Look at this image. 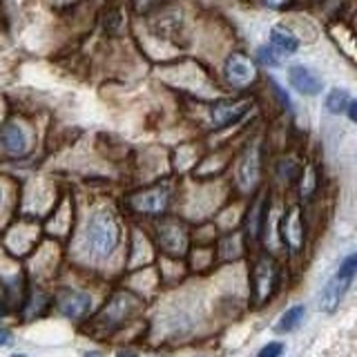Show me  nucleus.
<instances>
[{
  "label": "nucleus",
  "instance_id": "1",
  "mask_svg": "<svg viewBox=\"0 0 357 357\" xmlns=\"http://www.w3.org/2000/svg\"><path fill=\"white\" fill-rule=\"evenodd\" d=\"M119 223L105 210L94 212L87 221V245L96 257H107L119 245Z\"/></svg>",
  "mask_w": 357,
  "mask_h": 357
},
{
  "label": "nucleus",
  "instance_id": "2",
  "mask_svg": "<svg viewBox=\"0 0 357 357\" xmlns=\"http://www.w3.org/2000/svg\"><path fill=\"white\" fill-rule=\"evenodd\" d=\"M355 275H357V255H351V257H346L344 264L340 266V271L335 273V277L328 282V286L324 288V295L319 301L324 312H333L340 306V301L346 295V290L351 288Z\"/></svg>",
  "mask_w": 357,
  "mask_h": 357
},
{
  "label": "nucleus",
  "instance_id": "3",
  "mask_svg": "<svg viewBox=\"0 0 357 357\" xmlns=\"http://www.w3.org/2000/svg\"><path fill=\"white\" fill-rule=\"evenodd\" d=\"M290 85H293L299 94H306V96H315L321 92V87H324V81L321 78L308 70V67L304 65H295V67H290Z\"/></svg>",
  "mask_w": 357,
  "mask_h": 357
},
{
  "label": "nucleus",
  "instance_id": "4",
  "mask_svg": "<svg viewBox=\"0 0 357 357\" xmlns=\"http://www.w3.org/2000/svg\"><path fill=\"white\" fill-rule=\"evenodd\" d=\"M0 145H3V150L9 152V154H25L27 152V137L25 132H22L20 126H16V123H7V126L3 128V132H0Z\"/></svg>",
  "mask_w": 357,
  "mask_h": 357
},
{
  "label": "nucleus",
  "instance_id": "5",
  "mask_svg": "<svg viewBox=\"0 0 357 357\" xmlns=\"http://www.w3.org/2000/svg\"><path fill=\"white\" fill-rule=\"evenodd\" d=\"M92 308V299L85 293H65L59 299V310L65 317H83Z\"/></svg>",
  "mask_w": 357,
  "mask_h": 357
},
{
  "label": "nucleus",
  "instance_id": "6",
  "mask_svg": "<svg viewBox=\"0 0 357 357\" xmlns=\"http://www.w3.org/2000/svg\"><path fill=\"white\" fill-rule=\"evenodd\" d=\"M132 204L141 212H161L167 206V190L165 188H152L145 190L143 195L134 197Z\"/></svg>",
  "mask_w": 357,
  "mask_h": 357
},
{
  "label": "nucleus",
  "instance_id": "7",
  "mask_svg": "<svg viewBox=\"0 0 357 357\" xmlns=\"http://www.w3.org/2000/svg\"><path fill=\"white\" fill-rule=\"evenodd\" d=\"M282 230H284V239H286V243L290 245V248H293V250L301 248V243H304V223H301V215H299L297 208H293L284 217Z\"/></svg>",
  "mask_w": 357,
  "mask_h": 357
},
{
  "label": "nucleus",
  "instance_id": "8",
  "mask_svg": "<svg viewBox=\"0 0 357 357\" xmlns=\"http://www.w3.org/2000/svg\"><path fill=\"white\" fill-rule=\"evenodd\" d=\"M275 266L271 264V259H261V264L255 268V282H252V288H255V293L257 297H266V295H271V284L275 282Z\"/></svg>",
  "mask_w": 357,
  "mask_h": 357
},
{
  "label": "nucleus",
  "instance_id": "9",
  "mask_svg": "<svg viewBox=\"0 0 357 357\" xmlns=\"http://www.w3.org/2000/svg\"><path fill=\"white\" fill-rule=\"evenodd\" d=\"M271 45H273V50L282 52V54H295L299 50V38L288 27H273Z\"/></svg>",
  "mask_w": 357,
  "mask_h": 357
},
{
  "label": "nucleus",
  "instance_id": "10",
  "mask_svg": "<svg viewBox=\"0 0 357 357\" xmlns=\"http://www.w3.org/2000/svg\"><path fill=\"white\" fill-rule=\"evenodd\" d=\"M245 109H248V105H217L215 109H212V123H215L217 128H226L230 126V123L239 121Z\"/></svg>",
  "mask_w": 357,
  "mask_h": 357
},
{
  "label": "nucleus",
  "instance_id": "11",
  "mask_svg": "<svg viewBox=\"0 0 357 357\" xmlns=\"http://www.w3.org/2000/svg\"><path fill=\"white\" fill-rule=\"evenodd\" d=\"M226 76L234 85H243V83H248L252 78V70H250V65L241 59V56H230L228 63H226Z\"/></svg>",
  "mask_w": 357,
  "mask_h": 357
},
{
  "label": "nucleus",
  "instance_id": "12",
  "mask_svg": "<svg viewBox=\"0 0 357 357\" xmlns=\"http://www.w3.org/2000/svg\"><path fill=\"white\" fill-rule=\"evenodd\" d=\"M306 315V308L304 306H293V308H288L282 317H279V321L275 324V331L277 333H290V331H295L301 319H304Z\"/></svg>",
  "mask_w": 357,
  "mask_h": 357
},
{
  "label": "nucleus",
  "instance_id": "13",
  "mask_svg": "<svg viewBox=\"0 0 357 357\" xmlns=\"http://www.w3.org/2000/svg\"><path fill=\"white\" fill-rule=\"evenodd\" d=\"M351 103H353V98L349 92H344V89H333L326 96V109L333 112V114H342V112L349 109Z\"/></svg>",
  "mask_w": 357,
  "mask_h": 357
},
{
  "label": "nucleus",
  "instance_id": "14",
  "mask_svg": "<svg viewBox=\"0 0 357 357\" xmlns=\"http://www.w3.org/2000/svg\"><path fill=\"white\" fill-rule=\"evenodd\" d=\"M282 351H284V344L282 342H271V344L264 346L257 357H279V355H282Z\"/></svg>",
  "mask_w": 357,
  "mask_h": 357
},
{
  "label": "nucleus",
  "instance_id": "15",
  "mask_svg": "<svg viewBox=\"0 0 357 357\" xmlns=\"http://www.w3.org/2000/svg\"><path fill=\"white\" fill-rule=\"evenodd\" d=\"M257 56H259V61L268 67H277L279 65V59H277V54L273 50H268V47H261L259 52H257Z\"/></svg>",
  "mask_w": 357,
  "mask_h": 357
},
{
  "label": "nucleus",
  "instance_id": "16",
  "mask_svg": "<svg viewBox=\"0 0 357 357\" xmlns=\"http://www.w3.org/2000/svg\"><path fill=\"white\" fill-rule=\"evenodd\" d=\"M261 3L266 5V7H271V9H282L288 0H261Z\"/></svg>",
  "mask_w": 357,
  "mask_h": 357
},
{
  "label": "nucleus",
  "instance_id": "17",
  "mask_svg": "<svg viewBox=\"0 0 357 357\" xmlns=\"http://www.w3.org/2000/svg\"><path fill=\"white\" fill-rule=\"evenodd\" d=\"M11 342V335L7 333V331H0V346H5V344H9Z\"/></svg>",
  "mask_w": 357,
  "mask_h": 357
},
{
  "label": "nucleus",
  "instance_id": "18",
  "mask_svg": "<svg viewBox=\"0 0 357 357\" xmlns=\"http://www.w3.org/2000/svg\"><path fill=\"white\" fill-rule=\"evenodd\" d=\"M116 357H137V355H132V353H119Z\"/></svg>",
  "mask_w": 357,
  "mask_h": 357
},
{
  "label": "nucleus",
  "instance_id": "19",
  "mask_svg": "<svg viewBox=\"0 0 357 357\" xmlns=\"http://www.w3.org/2000/svg\"><path fill=\"white\" fill-rule=\"evenodd\" d=\"M85 357H100V355H98V353H87Z\"/></svg>",
  "mask_w": 357,
  "mask_h": 357
},
{
  "label": "nucleus",
  "instance_id": "20",
  "mask_svg": "<svg viewBox=\"0 0 357 357\" xmlns=\"http://www.w3.org/2000/svg\"><path fill=\"white\" fill-rule=\"evenodd\" d=\"M11 357H25V355H11Z\"/></svg>",
  "mask_w": 357,
  "mask_h": 357
},
{
  "label": "nucleus",
  "instance_id": "21",
  "mask_svg": "<svg viewBox=\"0 0 357 357\" xmlns=\"http://www.w3.org/2000/svg\"><path fill=\"white\" fill-rule=\"evenodd\" d=\"M0 201H3V192H0Z\"/></svg>",
  "mask_w": 357,
  "mask_h": 357
}]
</instances>
